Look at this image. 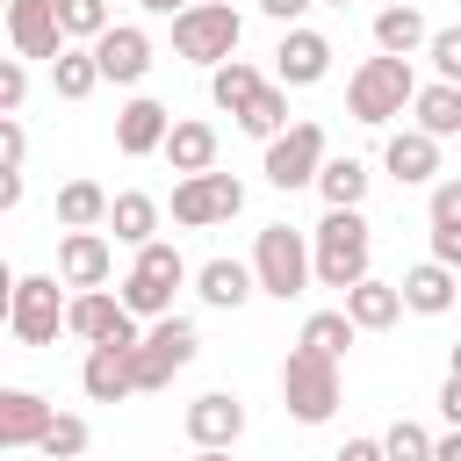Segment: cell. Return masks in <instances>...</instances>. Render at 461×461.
<instances>
[{
  "label": "cell",
  "instance_id": "39",
  "mask_svg": "<svg viewBox=\"0 0 461 461\" xmlns=\"http://www.w3.org/2000/svg\"><path fill=\"white\" fill-rule=\"evenodd\" d=\"M22 101H29V72H22V58H7L0 65V115H22Z\"/></svg>",
  "mask_w": 461,
  "mask_h": 461
},
{
  "label": "cell",
  "instance_id": "27",
  "mask_svg": "<svg viewBox=\"0 0 461 461\" xmlns=\"http://www.w3.org/2000/svg\"><path fill=\"white\" fill-rule=\"evenodd\" d=\"M50 86H58L65 101H86V94L101 86V58H94V50H79V43H65V50L50 58Z\"/></svg>",
  "mask_w": 461,
  "mask_h": 461
},
{
  "label": "cell",
  "instance_id": "28",
  "mask_svg": "<svg viewBox=\"0 0 461 461\" xmlns=\"http://www.w3.org/2000/svg\"><path fill=\"white\" fill-rule=\"evenodd\" d=\"M166 158H173V173H209L216 166V130L209 122H173Z\"/></svg>",
  "mask_w": 461,
  "mask_h": 461
},
{
  "label": "cell",
  "instance_id": "48",
  "mask_svg": "<svg viewBox=\"0 0 461 461\" xmlns=\"http://www.w3.org/2000/svg\"><path fill=\"white\" fill-rule=\"evenodd\" d=\"M454 375H461V346H454Z\"/></svg>",
  "mask_w": 461,
  "mask_h": 461
},
{
  "label": "cell",
  "instance_id": "26",
  "mask_svg": "<svg viewBox=\"0 0 461 461\" xmlns=\"http://www.w3.org/2000/svg\"><path fill=\"white\" fill-rule=\"evenodd\" d=\"M418 43H432V29H425V14H418V7H382V14H375V50L411 58Z\"/></svg>",
  "mask_w": 461,
  "mask_h": 461
},
{
  "label": "cell",
  "instance_id": "25",
  "mask_svg": "<svg viewBox=\"0 0 461 461\" xmlns=\"http://www.w3.org/2000/svg\"><path fill=\"white\" fill-rule=\"evenodd\" d=\"M411 115H418V130H432V137H461V86H454V79L418 86Z\"/></svg>",
  "mask_w": 461,
  "mask_h": 461
},
{
  "label": "cell",
  "instance_id": "12",
  "mask_svg": "<svg viewBox=\"0 0 461 461\" xmlns=\"http://www.w3.org/2000/svg\"><path fill=\"white\" fill-rule=\"evenodd\" d=\"M115 274V245L101 230H65L58 238V281L65 288H101Z\"/></svg>",
  "mask_w": 461,
  "mask_h": 461
},
{
  "label": "cell",
  "instance_id": "40",
  "mask_svg": "<svg viewBox=\"0 0 461 461\" xmlns=\"http://www.w3.org/2000/svg\"><path fill=\"white\" fill-rule=\"evenodd\" d=\"M22 151H29L22 122H14V115H0V158H7V166H22Z\"/></svg>",
  "mask_w": 461,
  "mask_h": 461
},
{
  "label": "cell",
  "instance_id": "5",
  "mask_svg": "<svg viewBox=\"0 0 461 461\" xmlns=\"http://www.w3.org/2000/svg\"><path fill=\"white\" fill-rule=\"evenodd\" d=\"M252 274H259V295H303L310 288V274H317V252L303 245V230L295 223H267L259 230V245H252Z\"/></svg>",
  "mask_w": 461,
  "mask_h": 461
},
{
  "label": "cell",
  "instance_id": "24",
  "mask_svg": "<svg viewBox=\"0 0 461 461\" xmlns=\"http://www.w3.org/2000/svg\"><path fill=\"white\" fill-rule=\"evenodd\" d=\"M108 209H115V194L101 180H65L58 187V223L65 230H94V223H108Z\"/></svg>",
  "mask_w": 461,
  "mask_h": 461
},
{
  "label": "cell",
  "instance_id": "18",
  "mask_svg": "<svg viewBox=\"0 0 461 461\" xmlns=\"http://www.w3.org/2000/svg\"><path fill=\"white\" fill-rule=\"evenodd\" d=\"M274 72H281V86H317L331 72V43L317 29H288L281 50H274Z\"/></svg>",
  "mask_w": 461,
  "mask_h": 461
},
{
  "label": "cell",
  "instance_id": "37",
  "mask_svg": "<svg viewBox=\"0 0 461 461\" xmlns=\"http://www.w3.org/2000/svg\"><path fill=\"white\" fill-rule=\"evenodd\" d=\"M432 447H439V439H432L418 418H396V425L382 432V454H389V461H432Z\"/></svg>",
  "mask_w": 461,
  "mask_h": 461
},
{
  "label": "cell",
  "instance_id": "31",
  "mask_svg": "<svg viewBox=\"0 0 461 461\" xmlns=\"http://www.w3.org/2000/svg\"><path fill=\"white\" fill-rule=\"evenodd\" d=\"M108 230L122 238V245H151V230H158V202L151 194H115V209H108Z\"/></svg>",
  "mask_w": 461,
  "mask_h": 461
},
{
  "label": "cell",
  "instance_id": "49",
  "mask_svg": "<svg viewBox=\"0 0 461 461\" xmlns=\"http://www.w3.org/2000/svg\"><path fill=\"white\" fill-rule=\"evenodd\" d=\"M324 7H346V0H324Z\"/></svg>",
  "mask_w": 461,
  "mask_h": 461
},
{
  "label": "cell",
  "instance_id": "47",
  "mask_svg": "<svg viewBox=\"0 0 461 461\" xmlns=\"http://www.w3.org/2000/svg\"><path fill=\"white\" fill-rule=\"evenodd\" d=\"M194 461H230V447H202V454H194Z\"/></svg>",
  "mask_w": 461,
  "mask_h": 461
},
{
  "label": "cell",
  "instance_id": "22",
  "mask_svg": "<svg viewBox=\"0 0 461 461\" xmlns=\"http://www.w3.org/2000/svg\"><path fill=\"white\" fill-rule=\"evenodd\" d=\"M346 317H353L360 331H389V324L403 317V288L367 274V281H353V288H346Z\"/></svg>",
  "mask_w": 461,
  "mask_h": 461
},
{
  "label": "cell",
  "instance_id": "36",
  "mask_svg": "<svg viewBox=\"0 0 461 461\" xmlns=\"http://www.w3.org/2000/svg\"><path fill=\"white\" fill-rule=\"evenodd\" d=\"M58 22H65V36H79V43H101L115 22H108V0H58Z\"/></svg>",
  "mask_w": 461,
  "mask_h": 461
},
{
  "label": "cell",
  "instance_id": "20",
  "mask_svg": "<svg viewBox=\"0 0 461 461\" xmlns=\"http://www.w3.org/2000/svg\"><path fill=\"white\" fill-rule=\"evenodd\" d=\"M252 288H259V274L238 267V259H202V267H194V295H202L209 310H238Z\"/></svg>",
  "mask_w": 461,
  "mask_h": 461
},
{
  "label": "cell",
  "instance_id": "34",
  "mask_svg": "<svg viewBox=\"0 0 461 461\" xmlns=\"http://www.w3.org/2000/svg\"><path fill=\"white\" fill-rule=\"evenodd\" d=\"M353 331H360V324H353L346 310H317V317L303 324V346H317V353H331V360H339V353L353 346Z\"/></svg>",
  "mask_w": 461,
  "mask_h": 461
},
{
  "label": "cell",
  "instance_id": "41",
  "mask_svg": "<svg viewBox=\"0 0 461 461\" xmlns=\"http://www.w3.org/2000/svg\"><path fill=\"white\" fill-rule=\"evenodd\" d=\"M339 461H389V454H382V439H346Z\"/></svg>",
  "mask_w": 461,
  "mask_h": 461
},
{
  "label": "cell",
  "instance_id": "9",
  "mask_svg": "<svg viewBox=\"0 0 461 461\" xmlns=\"http://www.w3.org/2000/svg\"><path fill=\"white\" fill-rule=\"evenodd\" d=\"M65 331L86 339V346H108V339L137 346V310H130L122 295H108V288H79L72 310H65Z\"/></svg>",
  "mask_w": 461,
  "mask_h": 461
},
{
  "label": "cell",
  "instance_id": "46",
  "mask_svg": "<svg viewBox=\"0 0 461 461\" xmlns=\"http://www.w3.org/2000/svg\"><path fill=\"white\" fill-rule=\"evenodd\" d=\"M144 14H180V7H194V0H137Z\"/></svg>",
  "mask_w": 461,
  "mask_h": 461
},
{
  "label": "cell",
  "instance_id": "45",
  "mask_svg": "<svg viewBox=\"0 0 461 461\" xmlns=\"http://www.w3.org/2000/svg\"><path fill=\"white\" fill-rule=\"evenodd\" d=\"M432 461H461V425H454V432H447V439L432 447Z\"/></svg>",
  "mask_w": 461,
  "mask_h": 461
},
{
  "label": "cell",
  "instance_id": "44",
  "mask_svg": "<svg viewBox=\"0 0 461 461\" xmlns=\"http://www.w3.org/2000/svg\"><path fill=\"white\" fill-rule=\"evenodd\" d=\"M259 7H267L274 22H295V14H303V7H317V0H259Z\"/></svg>",
  "mask_w": 461,
  "mask_h": 461
},
{
  "label": "cell",
  "instance_id": "17",
  "mask_svg": "<svg viewBox=\"0 0 461 461\" xmlns=\"http://www.w3.org/2000/svg\"><path fill=\"white\" fill-rule=\"evenodd\" d=\"M166 137H173V115L158 101H144V94L115 115V151L122 158H151V151H166Z\"/></svg>",
  "mask_w": 461,
  "mask_h": 461
},
{
  "label": "cell",
  "instance_id": "14",
  "mask_svg": "<svg viewBox=\"0 0 461 461\" xmlns=\"http://www.w3.org/2000/svg\"><path fill=\"white\" fill-rule=\"evenodd\" d=\"M50 418H58V411H50L36 389H0V447H7V454H22V447H43Z\"/></svg>",
  "mask_w": 461,
  "mask_h": 461
},
{
  "label": "cell",
  "instance_id": "7",
  "mask_svg": "<svg viewBox=\"0 0 461 461\" xmlns=\"http://www.w3.org/2000/svg\"><path fill=\"white\" fill-rule=\"evenodd\" d=\"M194 346H202V339H194L187 317H151V331H144L137 353H130V360H137V389H166V382L194 360Z\"/></svg>",
  "mask_w": 461,
  "mask_h": 461
},
{
  "label": "cell",
  "instance_id": "38",
  "mask_svg": "<svg viewBox=\"0 0 461 461\" xmlns=\"http://www.w3.org/2000/svg\"><path fill=\"white\" fill-rule=\"evenodd\" d=\"M425 50H432L439 79H454V86H461V29H432V43H425Z\"/></svg>",
  "mask_w": 461,
  "mask_h": 461
},
{
  "label": "cell",
  "instance_id": "15",
  "mask_svg": "<svg viewBox=\"0 0 461 461\" xmlns=\"http://www.w3.org/2000/svg\"><path fill=\"white\" fill-rule=\"evenodd\" d=\"M238 432H245V403L230 389H209V396L187 403V439L194 447H238Z\"/></svg>",
  "mask_w": 461,
  "mask_h": 461
},
{
  "label": "cell",
  "instance_id": "35",
  "mask_svg": "<svg viewBox=\"0 0 461 461\" xmlns=\"http://www.w3.org/2000/svg\"><path fill=\"white\" fill-rule=\"evenodd\" d=\"M86 439H94V432H86V418H72V411H58L36 454H43V461H79V454H86Z\"/></svg>",
  "mask_w": 461,
  "mask_h": 461
},
{
  "label": "cell",
  "instance_id": "6",
  "mask_svg": "<svg viewBox=\"0 0 461 461\" xmlns=\"http://www.w3.org/2000/svg\"><path fill=\"white\" fill-rule=\"evenodd\" d=\"M65 310H72V303H58V274H22V281L7 288V331H14L22 346H50L58 324H65Z\"/></svg>",
  "mask_w": 461,
  "mask_h": 461
},
{
  "label": "cell",
  "instance_id": "29",
  "mask_svg": "<svg viewBox=\"0 0 461 461\" xmlns=\"http://www.w3.org/2000/svg\"><path fill=\"white\" fill-rule=\"evenodd\" d=\"M259 86H267V79H259L245 58H230V65H216V72H209V94H216V108H230V115H245V108L259 101Z\"/></svg>",
  "mask_w": 461,
  "mask_h": 461
},
{
  "label": "cell",
  "instance_id": "1",
  "mask_svg": "<svg viewBox=\"0 0 461 461\" xmlns=\"http://www.w3.org/2000/svg\"><path fill=\"white\" fill-rule=\"evenodd\" d=\"M411 101H418V72H411V58L375 50V58H360V72L346 79V108H353V122H367V130H382V122L403 115Z\"/></svg>",
  "mask_w": 461,
  "mask_h": 461
},
{
  "label": "cell",
  "instance_id": "2",
  "mask_svg": "<svg viewBox=\"0 0 461 461\" xmlns=\"http://www.w3.org/2000/svg\"><path fill=\"white\" fill-rule=\"evenodd\" d=\"M310 252H317V281L346 295L353 281H367V252H375L367 216H360V209H324V223H317V238H310Z\"/></svg>",
  "mask_w": 461,
  "mask_h": 461
},
{
  "label": "cell",
  "instance_id": "11",
  "mask_svg": "<svg viewBox=\"0 0 461 461\" xmlns=\"http://www.w3.org/2000/svg\"><path fill=\"white\" fill-rule=\"evenodd\" d=\"M7 43L14 58H58L65 50V22L50 0H7Z\"/></svg>",
  "mask_w": 461,
  "mask_h": 461
},
{
  "label": "cell",
  "instance_id": "43",
  "mask_svg": "<svg viewBox=\"0 0 461 461\" xmlns=\"http://www.w3.org/2000/svg\"><path fill=\"white\" fill-rule=\"evenodd\" d=\"M439 411H447V425H461V375H447V389H439Z\"/></svg>",
  "mask_w": 461,
  "mask_h": 461
},
{
  "label": "cell",
  "instance_id": "30",
  "mask_svg": "<svg viewBox=\"0 0 461 461\" xmlns=\"http://www.w3.org/2000/svg\"><path fill=\"white\" fill-rule=\"evenodd\" d=\"M317 194H324V209H360V194H367V166H360V158H324Z\"/></svg>",
  "mask_w": 461,
  "mask_h": 461
},
{
  "label": "cell",
  "instance_id": "19",
  "mask_svg": "<svg viewBox=\"0 0 461 461\" xmlns=\"http://www.w3.org/2000/svg\"><path fill=\"white\" fill-rule=\"evenodd\" d=\"M382 166H389L403 187H418V180L439 173V137H432V130H396L389 151H382Z\"/></svg>",
  "mask_w": 461,
  "mask_h": 461
},
{
  "label": "cell",
  "instance_id": "3",
  "mask_svg": "<svg viewBox=\"0 0 461 461\" xmlns=\"http://www.w3.org/2000/svg\"><path fill=\"white\" fill-rule=\"evenodd\" d=\"M281 403H288V418L324 425V418L339 411V360L295 339V353L281 360Z\"/></svg>",
  "mask_w": 461,
  "mask_h": 461
},
{
  "label": "cell",
  "instance_id": "10",
  "mask_svg": "<svg viewBox=\"0 0 461 461\" xmlns=\"http://www.w3.org/2000/svg\"><path fill=\"white\" fill-rule=\"evenodd\" d=\"M324 173V130L317 122H288L274 144H267V180L288 194V187H310Z\"/></svg>",
  "mask_w": 461,
  "mask_h": 461
},
{
  "label": "cell",
  "instance_id": "13",
  "mask_svg": "<svg viewBox=\"0 0 461 461\" xmlns=\"http://www.w3.org/2000/svg\"><path fill=\"white\" fill-rule=\"evenodd\" d=\"M130 353H137V346H122V339L86 346L79 382H86V396H94V403H122V396H137V360H130Z\"/></svg>",
  "mask_w": 461,
  "mask_h": 461
},
{
  "label": "cell",
  "instance_id": "8",
  "mask_svg": "<svg viewBox=\"0 0 461 461\" xmlns=\"http://www.w3.org/2000/svg\"><path fill=\"white\" fill-rule=\"evenodd\" d=\"M245 209V187L230 180V173H187L180 187H173V223H187V230H209V223H230Z\"/></svg>",
  "mask_w": 461,
  "mask_h": 461
},
{
  "label": "cell",
  "instance_id": "23",
  "mask_svg": "<svg viewBox=\"0 0 461 461\" xmlns=\"http://www.w3.org/2000/svg\"><path fill=\"white\" fill-rule=\"evenodd\" d=\"M425 216H432V259L461 267V180H439L432 202H425Z\"/></svg>",
  "mask_w": 461,
  "mask_h": 461
},
{
  "label": "cell",
  "instance_id": "4",
  "mask_svg": "<svg viewBox=\"0 0 461 461\" xmlns=\"http://www.w3.org/2000/svg\"><path fill=\"white\" fill-rule=\"evenodd\" d=\"M238 36H245V22H238V7L230 0H194V7H180L173 14V50L180 58H194V65H230V50H238Z\"/></svg>",
  "mask_w": 461,
  "mask_h": 461
},
{
  "label": "cell",
  "instance_id": "33",
  "mask_svg": "<svg viewBox=\"0 0 461 461\" xmlns=\"http://www.w3.org/2000/svg\"><path fill=\"white\" fill-rule=\"evenodd\" d=\"M122 303H130L137 317H173V281H158V274L130 267V281H122Z\"/></svg>",
  "mask_w": 461,
  "mask_h": 461
},
{
  "label": "cell",
  "instance_id": "16",
  "mask_svg": "<svg viewBox=\"0 0 461 461\" xmlns=\"http://www.w3.org/2000/svg\"><path fill=\"white\" fill-rule=\"evenodd\" d=\"M94 58H101V79L137 86V79L151 72V36H144V29H130V22H115V29L94 43Z\"/></svg>",
  "mask_w": 461,
  "mask_h": 461
},
{
  "label": "cell",
  "instance_id": "42",
  "mask_svg": "<svg viewBox=\"0 0 461 461\" xmlns=\"http://www.w3.org/2000/svg\"><path fill=\"white\" fill-rule=\"evenodd\" d=\"M22 202V166H0V209Z\"/></svg>",
  "mask_w": 461,
  "mask_h": 461
},
{
  "label": "cell",
  "instance_id": "32",
  "mask_svg": "<svg viewBox=\"0 0 461 461\" xmlns=\"http://www.w3.org/2000/svg\"><path fill=\"white\" fill-rule=\"evenodd\" d=\"M238 130H245V137H259V144H274V137L288 130V86H259V101L238 115Z\"/></svg>",
  "mask_w": 461,
  "mask_h": 461
},
{
  "label": "cell",
  "instance_id": "21",
  "mask_svg": "<svg viewBox=\"0 0 461 461\" xmlns=\"http://www.w3.org/2000/svg\"><path fill=\"white\" fill-rule=\"evenodd\" d=\"M396 288H403V310L439 317V310H454V288H461V281H454V267H447V259H425V267H411Z\"/></svg>",
  "mask_w": 461,
  "mask_h": 461
}]
</instances>
